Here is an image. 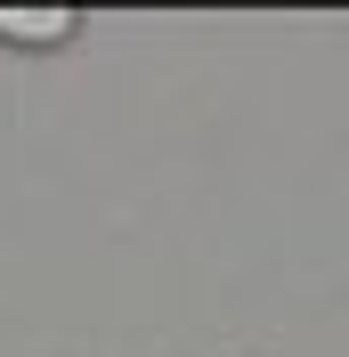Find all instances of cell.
<instances>
[{
    "instance_id": "obj_1",
    "label": "cell",
    "mask_w": 349,
    "mask_h": 357,
    "mask_svg": "<svg viewBox=\"0 0 349 357\" xmlns=\"http://www.w3.org/2000/svg\"><path fill=\"white\" fill-rule=\"evenodd\" d=\"M73 8H0V41H24V49H49V41H73Z\"/></svg>"
}]
</instances>
